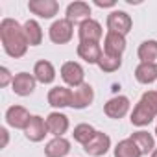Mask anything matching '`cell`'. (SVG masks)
<instances>
[{
	"label": "cell",
	"instance_id": "16",
	"mask_svg": "<svg viewBox=\"0 0 157 157\" xmlns=\"http://www.w3.org/2000/svg\"><path fill=\"white\" fill-rule=\"evenodd\" d=\"M76 52L85 63L98 65V61H100V57L104 54V48L100 46V43H80Z\"/></svg>",
	"mask_w": 157,
	"mask_h": 157
},
{
	"label": "cell",
	"instance_id": "19",
	"mask_svg": "<svg viewBox=\"0 0 157 157\" xmlns=\"http://www.w3.org/2000/svg\"><path fill=\"white\" fill-rule=\"evenodd\" d=\"M33 76H35V80H37L39 83L48 85V83H52V82L56 80V68H54V65H52L50 61L41 59V61H37L35 67H33Z\"/></svg>",
	"mask_w": 157,
	"mask_h": 157
},
{
	"label": "cell",
	"instance_id": "32",
	"mask_svg": "<svg viewBox=\"0 0 157 157\" xmlns=\"http://www.w3.org/2000/svg\"><path fill=\"white\" fill-rule=\"evenodd\" d=\"M155 139H157V128H155Z\"/></svg>",
	"mask_w": 157,
	"mask_h": 157
},
{
	"label": "cell",
	"instance_id": "20",
	"mask_svg": "<svg viewBox=\"0 0 157 157\" xmlns=\"http://www.w3.org/2000/svg\"><path fill=\"white\" fill-rule=\"evenodd\" d=\"M137 56H139L140 63L157 67V41L155 39H150V41L140 43L139 44V50H137Z\"/></svg>",
	"mask_w": 157,
	"mask_h": 157
},
{
	"label": "cell",
	"instance_id": "5",
	"mask_svg": "<svg viewBox=\"0 0 157 157\" xmlns=\"http://www.w3.org/2000/svg\"><path fill=\"white\" fill-rule=\"evenodd\" d=\"M72 35H74V24H72L70 21H67V19L56 21V22L50 26V30H48L50 41L56 43V44H67V43L72 39Z\"/></svg>",
	"mask_w": 157,
	"mask_h": 157
},
{
	"label": "cell",
	"instance_id": "9",
	"mask_svg": "<svg viewBox=\"0 0 157 157\" xmlns=\"http://www.w3.org/2000/svg\"><path fill=\"white\" fill-rule=\"evenodd\" d=\"M28 10L41 19H52L59 11V2H56V0H30Z\"/></svg>",
	"mask_w": 157,
	"mask_h": 157
},
{
	"label": "cell",
	"instance_id": "2",
	"mask_svg": "<svg viewBox=\"0 0 157 157\" xmlns=\"http://www.w3.org/2000/svg\"><path fill=\"white\" fill-rule=\"evenodd\" d=\"M157 117V91H146L131 113V124L137 128L148 126Z\"/></svg>",
	"mask_w": 157,
	"mask_h": 157
},
{
	"label": "cell",
	"instance_id": "6",
	"mask_svg": "<svg viewBox=\"0 0 157 157\" xmlns=\"http://www.w3.org/2000/svg\"><path fill=\"white\" fill-rule=\"evenodd\" d=\"M104 35L102 24L94 19H87L83 22H80V28H78V37H80V43H100Z\"/></svg>",
	"mask_w": 157,
	"mask_h": 157
},
{
	"label": "cell",
	"instance_id": "13",
	"mask_svg": "<svg viewBox=\"0 0 157 157\" xmlns=\"http://www.w3.org/2000/svg\"><path fill=\"white\" fill-rule=\"evenodd\" d=\"M93 100H94V89H93V85L83 83V85L76 87L72 91V104H70V107H74V109H85L87 105L93 104Z\"/></svg>",
	"mask_w": 157,
	"mask_h": 157
},
{
	"label": "cell",
	"instance_id": "3",
	"mask_svg": "<svg viewBox=\"0 0 157 157\" xmlns=\"http://www.w3.org/2000/svg\"><path fill=\"white\" fill-rule=\"evenodd\" d=\"M131 28H133V21L126 11L115 10L107 15V32H115L126 37L131 32Z\"/></svg>",
	"mask_w": 157,
	"mask_h": 157
},
{
	"label": "cell",
	"instance_id": "28",
	"mask_svg": "<svg viewBox=\"0 0 157 157\" xmlns=\"http://www.w3.org/2000/svg\"><path fill=\"white\" fill-rule=\"evenodd\" d=\"M13 78L15 76H11L8 67H2V68H0V87H8L10 83H13Z\"/></svg>",
	"mask_w": 157,
	"mask_h": 157
},
{
	"label": "cell",
	"instance_id": "23",
	"mask_svg": "<svg viewBox=\"0 0 157 157\" xmlns=\"http://www.w3.org/2000/svg\"><path fill=\"white\" fill-rule=\"evenodd\" d=\"M135 80L139 83H142V85H150V83L157 82V67L139 63L137 68H135Z\"/></svg>",
	"mask_w": 157,
	"mask_h": 157
},
{
	"label": "cell",
	"instance_id": "17",
	"mask_svg": "<svg viewBox=\"0 0 157 157\" xmlns=\"http://www.w3.org/2000/svg\"><path fill=\"white\" fill-rule=\"evenodd\" d=\"M48 104L52 107H57V109L70 107V104H72V91L68 87H59V85L52 87L48 91Z\"/></svg>",
	"mask_w": 157,
	"mask_h": 157
},
{
	"label": "cell",
	"instance_id": "21",
	"mask_svg": "<svg viewBox=\"0 0 157 157\" xmlns=\"http://www.w3.org/2000/svg\"><path fill=\"white\" fill-rule=\"evenodd\" d=\"M129 139L137 144V148L140 150L142 155H148V153H151L155 150V139H153V135L148 133V131H144V129H139V131L131 133Z\"/></svg>",
	"mask_w": 157,
	"mask_h": 157
},
{
	"label": "cell",
	"instance_id": "22",
	"mask_svg": "<svg viewBox=\"0 0 157 157\" xmlns=\"http://www.w3.org/2000/svg\"><path fill=\"white\" fill-rule=\"evenodd\" d=\"M68 151H70V142L65 137H54L44 146V155L46 157H65Z\"/></svg>",
	"mask_w": 157,
	"mask_h": 157
},
{
	"label": "cell",
	"instance_id": "10",
	"mask_svg": "<svg viewBox=\"0 0 157 157\" xmlns=\"http://www.w3.org/2000/svg\"><path fill=\"white\" fill-rule=\"evenodd\" d=\"M35 83H37V80H35L33 74H30V72H19L13 78L11 87H13L15 94H19V96H30L35 91Z\"/></svg>",
	"mask_w": 157,
	"mask_h": 157
},
{
	"label": "cell",
	"instance_id": "31",
	"mask_svg": "<svg viewBox=\"0 0 157 157\" xmlns=\"http://www.w3.org/2000/svg\"><path fill=\"white\" fill-rule=\"evenodd\" d=\"M150 157H157V148H155V150L151 151V155H150Z\"/></svg>",
	"mask_w": 157,
	"mask_h": 157
},
{
	"label": "cell",
	"instance_id": "18",
	"mask_svg": "<svg viewBox=\"0 0 157 157\" xmlns=\"http://www.w3.org/2000/svg\"><path fill=\"white\" fill-rule=\"evenodd\" d=\"M67 21H70L72 24L74 22H83L87 19H91V6L87 2H82V0H76V2L68 4L67 6Z\"/></svg>",
	"mask_w": 157,
	"mask_h": 157
},
{
	"label": "cell",
	"instance_id": "1",
	"mask_svg": "<svg viewBox=\"0 0 157 157\" xmlns=\"http://www.w3.org/2000/svg\"><path fill=\"white\" fill-rule=\"evenodd\" d=\"M0 41H2L4 52L15 59L22 57L30 46L24 33V26H21L15 19H2V22H0Z\"/></svg>",
	"mask_w": 157,
	"mask_h": 157
},
{
	"label": "cell",
	"instance_id": "15",
	"mask_svg": "<svg viewBox=\"0 0 157 157\" xmlns=\"http://www.w3.org/2000/svg\"><path fill=\"white\" fill-rule=\"evenodd\" d=\"M124 50H126V37L115 32H107L104 37V54L122 57Z\"/></svg>",
	"mask_w": 157,
	"mask_h": 157
},
{
	"label": "cell",
	"instance_id": "7",
	"mask_svg": "<svg viewBox=\"0 0 157 157\" xmlns=\"http://www.w3.org/2000/svg\"><path fill=\"white\" fill-rule=\"evenodd\" d=\"M129 107H131L129 98L118 94V96H113L111 100H107V104L104 105V113L113 120H120L122 117H126L129 113Z\"/></svg>",
	"mask_w": 157,
	"mask_h": 157
},
{
	"label": "cell",
	"instance_id": "25",
	"mask_svg": "<svg viewBox=\"0 0 157 157\" xmlns=\"http://www.w3.org/2000/svg\"><path fill=\"white\" fill-rule=\"evenodd\" d=\"M115 157H142V153L131 139H124L115 146Z\"/></svg>",
	"mask_w": 157,
	"mask_h": 157
},
{
	"label": "cell",
	"instance_id": "26",
	"mask_svg": "<svg viewBox=\"0 0 157 157\" xmlns=\"http://www.w3.org/2000/svg\"><path fill=\"white\" fill-rule=\"evenodd\" d=\"M94 133H96V129H94L91 124H78V126L74 128V131H72L74 140L80 142V144H83V146L94 137Z\"/></svg>",
	"mask_w": 157,
	"mask_h": 157
},
{
	"label": "cell",
	"instance_id": "8",
	"mask_svg": "<svg viewBox=\"0 0 157 157\" xmlns=\"http://www.w3.org/2000/svg\"><path fill=\"white\" fill-rule=\"evenodd\" d=\"M109 148H111V139H109V135L104 133V131H96L94 137L83 146L85 153H87V155H93V157H102V155H105V153L109 151Z\"/></svg>",
	"mask_w": 157,
	"mask_h": 157
},
{
	"label": "cell",
	"instance_id": "29",
	"mask_svg": "<svg viewBox=\"0 0 157 157\" xmlns=\"http://www.w3.org/2000/svg\"><path fill=\"white\" fill-rule=\"evenodd\" d=\"M94 4L98 8H113L117 2H115V0H94Z\"/></svg>",
	"mask_w": 157,
	"mask_h": 157
},
{
	"label": "cell",
	"instance_id": "24",
	"mask_svg": "<svg viewBox=\"0 0 157 157\" xmlns=\"http://www.w3.org/2000/svg\"><path fill=\"white\" fill-rule=\"evenodd\" d=\"M22 26H24V33H26V39H28L30 46H37V44L43 43V28L37 21L28 19Z\"/></svg>",
	"mask_w": 157,
	"mask_h": 157
},
{
	"label": "cell",
	"instance_id": "11",
	"mask_svg": "<svg viewBox=\"0 0 157 157\" xmlns=\"http://www.w3.org/2000/svg\"><path fill=\"white\" fill-rule=\"evenodd\" d=\"M24 135L28 140L32 142H41L46 135H48V128H46V120L39 115H32L26 129H24Z\"/></svg>",
	"mask_w": 157,
	"mask_h": 157
},
{
	"label": "cell",
	"instance_id": "27",
	"mask_svg": "<svg viewBox=\"0 0 157 157\" xmlns=\"http://www.w3.org/2000/svg\"><path fill=\"white\" fill-rule=\"evenodd\" d=\"M98 67H100V70H104L107 74L117 72L122 67V57H115V56H109V54H102V57L98 61Z\"/></svg>",
	"mask_w": 157,
	"mask_h": 157
},
{
	"label": "cell",
	"instance_id": "12",
	"mask_svg": "<svg viewBox=\"0 0 157 157\" xmlns=\"http://www.w3.org/2000/svg\"><path fill=\"white\" fill-rule=\"evenodd\" d=\"M30 118H32L30 111L26 107H22V105H11L6 111V122H8V126H11L15 129H26Z\"/></svg>",
	"mask_w": 157,
	"mask_h": 157
},
{
	"label": "cell",
	"instance_id": "30",
	"mask_svg": "<svg viewBox=\"0 0 157 157\" xmlns=\"http://www.w3.org/2000/svg\"><path fill=\"white\" fill-rule=\"evenodd\" d=\"M0 135H2V148H6V146H8V140H10V133H8V129L2 128V129H0Z\"/></svg>",
	"mask_w": 157,
	"mask_h": 157
},
{
	"label": "cell",
	"instance_id": "4",
	"mask_svg": "<svg viewBox=\"0 0 157 157\" xmlns=\"http://www.w3.org/2000/svg\"><path fill=\"white\" fill-rule=\"evenodd\" d=\"M61 78H63V82L68 85V87H80L83 85L85 82V70L80 63H76V61H67L63 63L61 67Z\"/></svg>",
	"mask_w": 157,
	"mask_h": 157
},
{
	"label": "cell",
	"instance_id": "14",
	"mask_svg": "<svg viewBox=\"0 0 157 157\" xmlns=\"http://www.w3.org/2000/svg\"><path fill=\"white\" fill-rule=\"evenodd\" d=\"M68 117L65 113H59V111H54L46 117V128H48V133L54 135V137H63L67 131H68Z\"/></svg>",
	"mask_w": 157,
	"mask_h": 157
}]
</instances>
